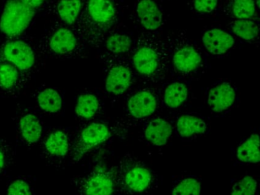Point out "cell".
<instances>
[{
    "instance_id": "obj_1",
    "label": "cell",
    "mask_w": 260,
    "mask_h": 195,
    "mask_svg": "<svg viewBox=\"0 0 260 195\" xmlns=\"http://www.w3.org/2000/svg\"><path fill=\"white\" fill-rule=\"evenodd\" d=\"M118 12L113 0H84L76 35L88 44L100 46L104 43L118 21Z\"/></svg>"
},
{
    "instance_id": "obj_2",
    "label": "cell",
    "mask_w": 260,
    "mask_h": 195,
    "mask_svg": "<svg viewBox=\"0 0 260 195\" xmlns=\"http://www.w3.org/2000/svg\"><path fill=\"white\" fill-rule=\"evenodd\" d=\"M168 45L153 34L143 33L135 43L133 63L144 77L154 79L164 74L169 64Z\"/></svg>"
},
{
    "instance_id": "obj_3",
    "label": "cell",
    "mask_w": 260,
    "mask_h": 195,
    "mask_svg": "<svg viewBox=\"0 0 260 195\" xmlns=\"http://www.w3.org/2000/svg\"><path fill=\"white\" fill-rule=\"evenodd\" d=\"M117 182L123 190L131 193H139L148 190L153 183L150 169L141 160L131 154L124 155L116 169Z\"/></svg>"
},
{
    "instance_id": "obj_4",
    "label": "cell",
    "mask_w": 260,
    "mask_h": 195,
    "mask_svg": "<svg viewBox=\"0 0 260 195\" xmlns=\"http://www.w3.org/2000/svg\"><path fill=\"white\" fill-rule=\"evenodd\" d=\"M36 9L21 0H7L0 16V31L6 36L16 38L31 24Z\"/></svg>"
},
{
    "instance_id": "obj_5",
    "label": "cell",
    "mask_w": 260,
    "mask_h": 195,
    "mask_svg": "<svg viewBox=\"0 0 260 195\" xmlns=\"http://www.w3.org/2000/svg\"><path fill=\"white\" fill-rule=\"evenodd\" d=\"M117 184L116 169L98 167L75 181L80 195H112Z\"/></svg>"
},
{
    "instance_id": "obj_6",
    "label": "cell",
    "mask_w": 260,
    "mask_h": 195,
    "mask_svg": "<svg viewBox=\"0 0 260 195\" xmlns=\"http://www.w3.org/2000/svg\"><path fill=\"white\" fill-rule=\"evenodd\" d=\"M106 70V88L114 95H121L130 87L132 72L127 62L117 55L103 56Z\"/></svg>"
},
{
    "instance_id": "obj_7",
    "label": "cell",
    "mask_w": 260,
    "mask_h": 195,
    "mask_svg": "<svg viewBox=\"0 0 260 195\" xmlns=\"http://www.w3.org/2000/svg\"><path fill=\"white\" fill-rule=\"evenodd\" d=\"M168 49L173 65L180 73H191L199 68L202 62L200 53L182 34L170 39Z\"/></svg>"
},
{
    "instance_id": "obj_8",
    "label": "cell",
    "mask_w": 260,
    "mask_h": 195,
    "mask_svg": "<svg viewBox=\"0 0 260 195\" xmlns=\"http://www.w3.org/2000/svg\"><path fill=\"white\" fill-rule=\"evenodd\" d=\"M112 134L113 129L106 123L98 122L86 126L79 134L73 149V162H78L92 149L109 140Z\"/></svg>"
},
{
    "instance_id": "obj_9",
    "label": "cell",
    "mask_w": 260,
    "mask_h": 195,
    "mask_svg": "<svg viewBox=\"0 0 260 195\" xmlns=\"http://www.w3.org/2000/svg\"><path fill=\"white\" fill-rule=\"evenodd\" d=\"M78 38L69 27L59 26L49 30L44 38V46L54 56L73 55L79 49Z\"/></svg>"
},
{
    "instance_id": "obj_10",
    "label": "cell",
    "mask_w": 260,
    "mask_h": 195,
    "mask_svg": "<svg viewBox=\"0 0 260 195\" xmlns=\"http://www.w3.org/2000/svg\"><path fill=\"white\" fill-rule=\"evenodd\" d=\"M4 61L13 64L20 72H27L34 67L36 54L29 44L21 40H11L2 48Z\"/></svg>"
},
{
    "instance_id": "obj_11",
    "label": "cell",
    "mask_w": 260,
    "mask_h": 195,
    "mask_svg": "<svg viewBox=\"0 0 260 195\" xmlns=\"http://www.w3.org/2000/svg\"><path fill=\"white\" fill-rule=\"evenodd\" d=\"M157 106L156 97L150 91H139L129 99L127 110L131 115L135 118L141 119L151 115Z\"/></svg>"
},
{
    "instance_id": "obj_12",
    "label": "cell",
    "mask_w": 260,
    "mask_h": 195,
    "mask_svg": "<svg viewBox=\"0 0 260 195\" xmlns=\"http://www.w3.org/2000/svg\"><path fill=\"white\" fill-rule=\"evenodd\" d=\"M136 12L141 25L147 30H157L164 24V15L153 0H141L137 5Z\"/></svg>"
},
{
    "instance_id": "obj_13",
    "label": "cell",
    "mask_w": 260,
    "mask_h": 195,
    "mask_svg": "<svg viewBox=\"0 0 260 195\" xmlns=\"http://www.w3.org/2000/svg\"><path fill=\"white\" fill-rule=\"evenodd\" d=\"M236 99L234 87L229 82H221L210 90L208 102L215 112H223L232 106Z\"/></svg>"
},
{
    "instance_id": "obj_14",
    "label": "cell",
    "mask_w": 260,
    "mask_h": 195,
    "mask_svg": "<svg viewBox=\"0 0 260 195\" xmlns=\"http://www.w3.org/2000/svg\"><path fill=\"white\" fill-rule=\"evenodd\" d=\"M202 41L206 50L214 55L224 54L235 44L232 35L217 28L205 32L202 36Z\"/></svg>"
},
{
    "instance_id": "obj_15",
    "label": "cell",
    "mask_w": 260,
    "mask_h": 195,
    "mask_svg": "<svg viewBox=\"0 0 260 195\" xmlns=\"http://www.w3.org/2000/svg\"><path fill=\"white\" fill-rule=\"evenodd\" d=\"M54 15L65 25L72 26L76 24L84 0H51Z\"/></svg>"
},
{
    "instance_id": "obj_16",
    "label": "cell",
    "mask_w": 260,
    "mask_h": 195,
    "mask_svg": "<svg viewBox=\"0 0 260 195\" xmlns=\"http://www.w3.org/2000/svg\"><path fill=\"white\" fill-rule=\"evenodd\" d=\"M173 129L170 123L162 118H156L149 122L144 131L147 141L156 146H164L171 136Z\"/></svg>"
},
{
    "instance_id": "obj_17",
    "label": "cell",
    "mask_w": 260,
    "mask_h": 195,
    "mask_svg": "<svg viewBox=\"0 0 260 195\" xmlns=\"http://www.w3.org/2000/svg\"><path fill=\"white\" fill-rule=\"evenodd\" d=\"M45 148L50 156L56 158H64L69 152V137L63 131H54L45 140Z\"/></svg>"
},
{
    "instance_id": "obj_18",
    "label": "cell",
    "mask_w": 260,
    "mask_h": 195,
    "mask_svg": "<svg viewBox=\"0 0 260 195\" xmlns=\"http://www.w3.org/2000/svg\"><path fill=\"white\" fill-rule=\"evenodd\" d=\"M19 129L25 141L29 144L37 143L42 137V123L39 119L32 114H26L21 117Z\"/></svg>"
},
{
    "instance_id": "obj_19",
    "label": "cell",
    "mask_w": 260,
    "mask_h": 195,
    "mask_svg": "<svg viewBox=\"0 0 260 195\" xmlns=\"http://www.w3.org/2000/svg\"><path fill=\"white\" fill-rule=\"evenodd\" d=\"M178 134L184 138L202 134L206 131L207 124L202 118L193 115H182L176 123Z\"/></svg>"
},
{
    "instance_id": "obj_20",
    "label": "cell",
    "mask_w": 260,
    "mask_h": 195,
    "mask_svg": "<svg viewBox=\"0 0 260 195\" xmlns=\"http://www.w3.org/2000/svg\"><path fill=\"white\" fill-rule=\"evenodd\" d=\"M237 157L242 162L258 163L259 161V138L258 134H252L239 145Z\"/></svg>"
},
{
    "instance_id": "obj_21",
    "label": "cell",
    "mask_w": 260,
    "mask_h": 195,
    "mask_svg": "<svg viewBox=\"0 0 260 195\" xmlns=\"http://www.w3.org/2000/svg\"><path fill=\"white\" fill-rule=\"evenodd\" d=\"M100 108V101L95 94L84 93L79 97L75 111L78 117L85 120H89L95 117Z\"/></svg>"
},
{
    "instance_id": "obj_22",
    "label": "cell",
    "mask_w": 260,
    "mask_h": 195,
    "mask_svg": "<svg viewBox=\"0 0 260 195\" xmlns=\"http://www.w3.org/2000/svg\"><path fill=\"white\" fill-rule=\"evenodd\" d=\"M38 103L45 112L55 114L61 110L63 101L57 90L46 88L41 91L38 95Z\"/></svg>"
},
{
    "instance_id": "obj_23",
    "label": "cell",
    "mask_w": 260,
    "mask_h": 195,
    "mask_svg": "<svg viewBox=\"0 0 260 195\" xmlns=\"http://www.w3.org/2000/svg\"><path fill=\"white\" fill-rule=\"evenodd\" d=\"M188 94V88L185 84L182 82H173L166 88L164 102L169 108H178L186 100Z\"/></svg>"
},
{
    "instance_id": "obj_24",
    "label": "cell",
    "mask_w": 260,
    "mask_h": 195,
    "mask_svg": "<svg viewBox=\"0 0 260 195\" xmlns=\"http://www.w3.org/2000/svg\"><path fill=\"white\" fill-rule=\"evenodd\" d=\"M105 47L109 53L113 55L127 53L132 49V41L124 34L115 33L109 35L105 40Z\"/></svg>"
},
{
    "instance_id": "obj_25",
    "label": "cell",
    "mask_w": 260,
    "mask_h": 195,
    "mask_svg": "<svg viewBox=\"0 0 260 195\" xmlns=\"http://www.w3.org/2000/svg\"><path fill=\"white\" fill-rule=\"evenodd\" d=\"M20 71L7 61L0 62V87L6 91H12L18 85Z\"/></svg>"
},
{
    "instance_id": "obj_26",
    "label": "cell",
    "mask_w": 260,
    "mask_h": 195,
    "mask_svg": "<svg viewBox=\"0 0 260 195\" xmlns=\"http://www.w3.org/2000/svg\"><path fill=\"white\" fill-rule=\"evenodd\" d=\"M234 35L246 41H254L258 37V26L249 19H237L231 24Z\"/></svg>"
},
{
    "instance_id": "obj_27",
    "label": "cell",
    "mask_w": 260,
    "mask_h": 195,
    "mask_svg": "<svg viewBox=\"0 0 260 195\" xmlns=\"http://www.w3.org/2000/svg\"><path fill=\"white\" fill-rule=\"evenodd\" d=\"M201 182L194 177H188L176 183L172 190L171 195H200Z\"/></svg>"
},
{
    "instance_id": "obj_28",
    "label": "cell",
    "mask_w": 260,
    "mask_h": 195,
    "mask_svg": "<svg viewBox=\"0 0 260 195\" xmlns=\"http://www.w3.org/2000/svg\"><path fill=\"white\" fill-rule=\"evenodd\" d=\"M231 11L239 19H249L255 15L256 9L253 0H234Z\"/></svg>"
},
{
    "instance_id": "obj_29",
    "label": "cell",
    "mask_w": 260,
    "mask_h": 195,
    "mask_svg": "<svg viewBox=\"0 0 260 195\" xmlns=\"http://www.w3.org/2000/svg\"><path fill=\"white\" fill-rule=\"evenodd\" d=\"M256 190V180L251 176H244L234 184L231 195H255Z\"/></svg>"
},
{
    "instance_id": "obj_30",
    "label": "cell",
    "mask_w": 260,
    "mask_h": 195,
    "mask_svg": "<svg viewBox=\"0 0 260 195\" xmlns=\"http://www.w3.org/2000/svg\"><path fill=\"white\" fill-rule=\"evenodd\" d=\"M7 195H32L29 184L22 179H17L9 186Z\"/></svg>"
},
{
    "instance_id": "obj_31",
    "label": "cell",
    "mask_w": 260,
    "mask_h": 195,
    "mask_svg": "<svg viewBox=\"0 0 260 195\" xmlns=\"http://www.w3.org/2000/svg\"><path fill=\"white\" fill-rule=\"evenodd\" d=\"M218 0H194V8L201 13H210L217 7Z\"/></svg>"
},
{
    "instance_id": "obj_32",
    "label": "cell",
    "mask_w": 260,
    "mask_h": 195,
    "mask_svg": "<svg viewBox=\"0 0 260 195\" xmlns=\"http://www.w3.org/2000/svg\"><path fill=\"white\" fill-rule=\"evenodd\" d=\"M25 4L34 9L42 7L46 3H49L51 0H21Z\"/></svg>"
},
{
    "instance_id": "obj_33",
    "label": "cell",
    "mask_w": 260,
    "mask_h": 195,
    "mask_svg": "<svg viewBox=\"0 0 260 195\" xmlns=\"http://www.w3.org/2000/svg\"><path fill=\"white\" fill-rule=\"evenodd\" d=\"M7 152L4 146L0 145V172L4 170L7 164Z\"/></svg>"
}]
</instances>
